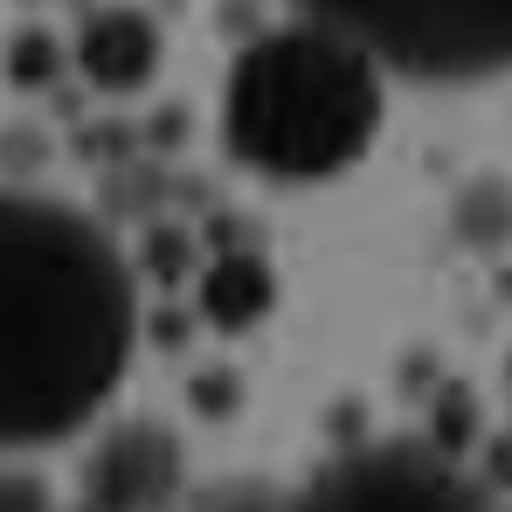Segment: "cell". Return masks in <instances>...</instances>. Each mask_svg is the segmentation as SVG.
I'll list each match as a JSON object with an SVG mask.
<instances>
[{"label": "cell", "mask_w": 512, "mask_h": 512, "mask_svg": "<svg viewBox=\"0 0 512 512\" xmlns=\"http://www.w3.org/2000/svg\"><path fill=\"white\" fill-rule=\"evenodd\" d=\"M7 63H14V77H21V84H49V77H56V42H49L42 28H28V35L14 42V56H7Z\"/></svg>", "instance_id": "ba28073f"}, {"label": "cell", "mask_w": 512, "mask_h": 512, "mask_svg": "<svg viewBox=\"0 0 512 512\" xmlns=\"http://www.w3.org/2000/svg\"><path fill=\"white\" fill-rule=\"evenodd\" d=\"M326 28L423 77L512 70V0H305Z\"/></svg>", "instance_id": "3957f363"}, {"label": "cell", "mask_w": 512, "mask_h": 512, "mask_svg": "<svg viewBox=\"0 0 512 512\" xmlns=\"http://www.w3.org/2000/svg\"><path fill=\"white\" fill-rule=\"evenodd\" d=\"M132 353V277L84 215L0 194V443L70 436Z\"/></svg>", "instance_id": "6da1fadb"}, {"label": "cell", "mask_w": 512, "mask_h": 512, "mask_svg": "<svg viewBox=\"0 0 512 512\" xmlns=\"http://www.w3.org/2000/svg\"><path fill=\"white\" fill-rule=\"evenodd\" d=\"M77 63H84V77L97 90H132V84H146V77H153V63H160V35H153V21H146V14L111 7V14H97V21L84 28Z\"/></svg>", "instance_id": "8992f818"}, {"label": "cell", "mask_w": 512, "mask_h": 512, "mask_svg": "<svg viewBox=\"0 0 512 512\" xmlns=\"http://www.w3.org/2000/svg\"><path fill=\"white\" fill-rule=\"evenodd\" d=\"M326 499H353V506H457L471 492H464V478L443 457L388 443V450H367V457L340 464L326 478Z\"/></svg>", "instance_id": "277c9868"}, {"label": "cell", "mask_w": 512, "mask_h": 512, "mask_svg": "<svg viewBox=\"0 0 512 512\" xmlns=\"http://www.w3.org/2000/svg\"><path fill=\"white\" fill-rule=\"evenodd\" d=\"M381 125L374 49H360L340 28H291L256 42L229 77V146L236 160L284 180H312L346 160Z\"/></svg>", "instance_id": "7a4b0ae2"}, {"label": "cell", "mask_w": 512, "mask_h": 512, "mask_svg": "<svg viewBox=\"0 0 512 512\" xmlns=\"http://www.w3.org/2000/svg\"><path fill=\"white\" fill-rule=\"evenodd\" d=\"M0 506H42V485H28V478H0Z\"/></svg>", "instance_id": "9c48e42d"}, {"label": "cell", "mask_w": 512, "mask_h": 512, "mask_svg": "<svg viewBox=\"0 0 512 512\" xmlns=\"http://www.w3.org/2000/svg\"><path fill=\"white\" fill-rule=\"evenodd\" d=\"M201 305H208L215 326H250V319H263V305H270V277H263V263H256V256H222V263L208 270Z\"/></svg>", "instance_id": "52a82bcc"}, {"label": "cell", "mask_w": 512, "mask_h": 512, "mask_svg": "<svg viewBox=\"0 0 512 512\" xmlns=\"http://www.w3.org/2000/svg\"><path fill=\"white\" fill-rule=\"evenodd\" d=\"M173 485H180V450H173L167 429L153 423L111 429L84 478V492L97 506H160V499H173Z\"/></svg>", "instance_id": "5b68a950"}]
</instances>
